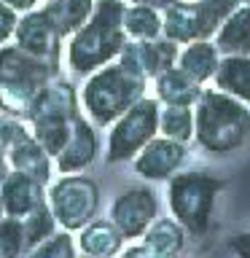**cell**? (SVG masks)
Masks as SVG:
<instances>
[{"instance_id": "24", "label": "cell", "mask_w": 250, "mask_h": 258, "mask_svg": "<svg viewBox=\"0 0 250 258\" xmlns=\"http://www.w3.org/2000/svg\"><path fill=\"white\" fill-rule=\"evenodd\" d=\"M92 8H94V0H46V11L54 19L56 30H59L65 40L89 19Z\"/></svg>"}, {"instance_id": "8", "label": "cell", "mask_w": 250, "mask_h": 258, "mask_svg": "<svg viewBox=\"0 0 250 258\" xmlns=\"http://www.w3.org/2000/svg\"><path fill=\"white\" fill-rule=\"evenodd\" d=\"M159 108L161 102L156 97H140L132 108L113 121L108 132V153H105L108 164L132 161L159 135Z\"/></svg>"}, {"instance_id": "7", "label": "cell", "mask_w": 250, "mask_h": 258, "mask_svg": "<svg viewBox=\"0 0 250 258\" xmlns=\"http://www.w3.org/2000/svg\"><path fill=\"white\" fill-rule=\"evenodd\" d=\"M239 0H177L161 11V35L183 46L191 40H213L218 27Z\"/></svg>"}, {"instance_id": "12", "label": "cell", "mask_w": 250, "mask_h": 258, "mask_svg": "<svg viewBox=\"0 0 250 258\" xmlns=\"http://www.w3.org/2000/svg\"><path fill=\"white\" fill-rule=\"evenodd\" d=\"M97 153H100L97 126L84 116V110H78L73 124H70L68 143L54 156V164L59 169V175H76V172H84V169H89L94 164Z\"/></svg>"}, {"instance_id": "5", "label": "cell", "mask_w": 250, "mask_h": 258, "mask_svg": "<svg viewBox=\"0 0 250 258\" xmlns=\"http://www.w3.org/2000/svg\"><path fill=\"white\" fill-rule=\"evenodd\" d=\"M223 180L210 172H175L167 180V202L172 218L194 237H205L213 226L215 199L223 191Z\"/></svg>"}, {"instance_id": "18", "label": "cell", "mask_w": 250, "mask_h": 258, "mask_svg": "<svg viewBox=\"0 0 250 258\" xmlns=\"http://www.w3.org/2000/svg\"><path fill=\"white\" fill-rule=\"evenodd\" d=\"M218 62H221V51L213 40H191V43H183L180 51H177L175 64L183 73H189L194 81H199L202 86L210 84L218 70Z\"/></svg>"}, {"instance_id": "10", "label": "cell", "mask_w": 250, "mask_h": 258, "mask_svg": "<svg viewBox=\"0 0 250 258\" xmlns=\"http://www.w3.org/2000/svg\"><path fill=\"white\" fill-rule=\"evenodd\" d=\"M14 43L38 59L51 62L54 68H62V51H65V38L59 35L54 19L48 16L46 6L32 8L22 14L14 30Z\"/></svg>"}, {"instance_id": "3", "label": "cell", "mask_w": 250, "mask_h": 258, "mask_svg": "<svg viewBox=\"0 0 250 258\" xmlns=\"http://www.w3.org/2000/svg\"><path fill=\"white\" fill-rule=\"evenodd\" d=\"M145 89H148V78L140 70L129 68L121 59H113L86 76L78 102L84 105V116L97 129H108L121 113L145 97Z\"/></svg>"}, {"instance_id": "2", "label": "cell", "mask_w": 250, "mask_h": 258, "mask_svg": "<svg viewBox=\"0 0 250 258\" xmlns=\"http://www.w3.org/2000/svg\"><path fill=\"white\" fill-rule=\"evenodd\" d=\"M194 137L205 153L229 156L250 137V108L221 89H202L194 105Z\"/></svg>"}, {"instance_id": "28", "label": "cell", "mask_w": 250, "mask_h": 258, "mask_svg": "<svg viewBox=\"0 0 250 258\" xmlns=\"http://www.w3.org/2000/svg\"><path fill=\"white\" fill-rule=\"evenodd\" d=\"M24 258H78V247L73 239V231L56 229L48 239L35 245Z\"/></svg>"}, {"instance_id": "11", "label": "cell", "mask_w": 250, "mask_h": 258, "mask_svg": "<svg viewBox=\"0 0 250 258\" xmlns=\"http://www.w3.org/2000/svg\"><path fill=\"white\" fill-rule=\"evenodd\" d=\"M156 218L159 199L148 185H132V188L121 191L110 205V221L118 226L124 239H140Z\"/></svg>"}, {"instance_id": "22", "label": "cell", "mask_w": 250, "mask_h": 258, "mask_svg": "<svg viewBox=\"0 0 250 258\" xmlns=\"http://www.w3.org/2000/svg\"><path fill=\"white\" fill-rule=\"evenodd\" d=\"M185 231L175 218H156L143 234V245H148L151 250H156L161 255H172L177 258L185 247Z\"/></svg>"}, {"instance_id": "20", "label": "cell", "mask_w": 250, "mask_h": 258, "mask_svg": "<svg viewBox=\"0 0 250 258\" xmlns=\"http://www.w3.org/2000/svg\"><path fill=\"white\" fill-rule=\"evenodd\" d=\"M6 159H8V167L16 169V172L32 175V177H38L40 183L51 180V156H48L43 151V145L32 137V132L24 137L22 143H16L14 148L6 153Z\"/></svg>"}, {"instance_id": "19", "label": "cell", "mask_w": 250, "mask_h": 258, "mask_svg": "<svg viewBox=\"0 0 250 258\" xmlns=\"http://www.w3.org/2000/svg\"><path fill=\"white\" fill-rule=\"evenodd\" d=\"M213 84L250 108V54H221Z\"/></svg>"}, {"instance_id": "34", "label": "cell", "mask_w": 250, "mask_h": 258, "mask_svg": "<svg viewBox=\"0 0 250 258\" xmlns=\"http://www.w3.org/2000/svg\"><path fill=\"white\" fill-rule=\"evenodd\" d=\"M127 3H143V6H153V8H159V11H164V8H169L172 3H177V0H127Z\"/></svg>"}, {"instance_id": "25", "label": "cell", "mask_w": 250, "mask_h": 258, "mask_svg": "<svg viewBox=\"0 0 250 258\" xmlns=\"http://www.w3.org/2000/svg\"><path fill=\"white\" fill-rule=\"evenodd\" d=\"M159 135L177 143L194 140V108L185 105H161L159 108Z\"/></svg>"}, {"instance_id": "13", "label": "cell", "mask_w": 250, "mask_h": 258, "mask_svg": "<svg viewBox=\"0 0 250 258\" xmlns=\"http://www.w3.org/2000/svg\"><path fill=\"white\" fill-rule=\"evenodd\" d=\"M185 153H189L185 151V143H177V140H169L164 135H156L135 156L132 167L140 177H145V180H153V183L169 180V177L183 167Z\"/></svg>"}, {"instance_id": "33", "label": "cell", "mask_w": 250, "mask_h": 258, "mask_svg": "<svg viewBox=\"0 0 250 258\" xmlns=\"http://www.w3.org/2000/svg\"><path fill=\"white\" fill-rule=\"evenodd\" d=\"M0 3H6L8 8H14L16 14H27V11H32V8H38L40 6V0H0Z\"/></svg>"}, {"instance_id": "23", "label": "cell", "mask_w": 250, "mask_h": 258, "mask_svg": "<svg viewBox=\"0 0 250 258\" xmlns=\"http://www.w3.org/2000/svg\"><path fill=\"white\" fill-rule=\"evenodd\" d=\"M124 32L129 40H153L161 38V11L153 6L129 3L124 6Z\"/></svg>"}, {"instance_id": "36", "label": "cell", "mask_w": 250, "mask_h": 258, "mask_svg": "<svg viewBox=\"0 0 250 258\" xmlns=\"http://www.w3.org/2000/svg\"><path fill=\"white\" fill-rule=\"evenodd\" d=\"M3 215H6V213H3V202H0V218H3Z\"/></svg>"}, {"instance_id": "27", "label": "cell", "mask_w": 250, "mask_h": 258, "mask_svg": "<svg viewBox=\"0 0 250 258\" xmlns=\"http://www.w3.org/2000/svg\"><path fill=\"white\" fill-rule=\"evenodd\" d=\"M27 242H24V223L22 218L3 215L0 218V258H24Z\"/></svg>"}, {"instance_id": "30", "label": "cell", "mask_w": 250, "mask_h": 258, "mask_svg": "<svg viewBox=\"0 0 250 258\" xmlns=\"http://www.w3.org/2000/svg\"><path fill=\"white\" fill-rule=\"evenodd\" d=\"M16 22H19V14L14 8H8L6 3H0V46H6L14 38Z\"/></svg>"}, {"instance_id": "35", "label": "cell", "mask_w": 250, "mask_h": 258, "mask_svg": "<svg viewBox=\"0 0 250 258\" xmlns=\"http://www.w3.org/2000/svg\"><path fill=\"white\" fill-rule=\"evenodd\" d=\"M8 172H11V167H8V159L0 153V185H3V180L8 177Z\"/></svg>"}, {"instance_id": "38", "label": "cell", "mask_w": 250, "mask_h": 258, "mask_svg": "<svg viewBox=\"0 0 250 258\" xmlns=\"http://www.w3.org/2000/svg\"><path fill=\"white\" fill-rule=\"evenodd\" d=\"M84 258H89V255H84Z\"/></svg>"}, {"instance_id": "21", "label": "cell", "mask_w": 250, "mask_h": 258, "mask_svg": "<svg viewBox=\"0 0 250 258\" xmlns=\"http://www.w3.org/2000/svg\"><path fill=\"white\" fill-rule=\"evenodd\" d=\"M213 43L221 54H250V3L237 6L226 16Z\"/></svg>"}, {"instance_id": "37", "label": "cell", "mask_w": 250, "mask_h": 258, "mask_svg": "<svg viewBox=\"0 0 250 258\" xmlns=\"http://www.w3.org/2000/svg\"><path fill=\"white\" fill-rule=\"evenodd\" d=\"M242 3H250V0H242Z\"/></svg>"}, {"instance_id": "31", "label": "cell", "mask_w": 250, "mask_h": 258, "mask_svg": "<svg viewBox=\"0 0 250 258\" xmlns=\"http://www.w3.org/2000/svg\"><path fill=\"white\" fill-rule=\"evenodd\" d=\"M229 250L237 258H250V231H242V234H234V237L226 242Z\"/></svg>"}, {"instance_id": "4", "label": "cell", "mask_w": 250, "mask_h": 258, "mask_svg": "<svg viewBox=\"0 0 250 258\" xmlns=\"http://www.w3.org/2000/svg\"><path fill=\"white\" fill-rule=\"evenodd\" d=\"M56 76L59 68L22 51L16 43L0 46V110L27 121L32 105Z\"/></svg>"}, {"instance_id": "17", "label": "cell", "mask_w": 250, "mask_h": 258, "mask_svg": "<svg viewBox=\"0 0 250 258\" xmlns=\"http://www.w3.org/2000/svg\"><path fill=\"white\" fill-rule=\"evenodd\" d=\"M153 97L161 102V105H185V108H194L202 94V86L199 81H194L189 73H183L177 64H172L169 70L159 73L153 78Z\"/></svg>"}, {"instance_id": "26", "label": "cell", "mask_w": 250, "mask_h": 258, "mask_svg": "<svg viewBox=\"0 0 250 258\" xmlns=\"http://www.w3.org/2000/svg\"><path fill=\"white\" fill-rule=\"evenodd\" d=\"M22 223H24V242H27V253L59 229V223H56V218L51 213V207H48V202H43L40 207H35L30 215H24Z\"/></svg>"}, {"instance_id": "16", "label": "cell", "mask_w": 250, "mask_h": 258, "mask_svg": "<svg viewBox=\"0 0 250 258\" xmlns=\"http://www.w3.org/2000/svg\"><path fill=\"white\" fill-rule=\"evenodd\" d=\"M76 247L89 258H116L124 250V234L118 226L105 218H94L84 229H78Z\"/></svg>"}, {"instance_id": "32", "label": "cell", "mask_w": 250, "mask_h": 258, "mask_svg": "<svg viewBox=\"0 0 250 258\" xmlns=\"http://www.w3.org/2000/svg\"><path fill=\"white\" fill-rule=\"evenodd\" d=\"M118 258H172V255H161L156 250H151L148 245H132V247L121 250Z\"/></svg>"}, {"instance_id": "29", "label": "cell", "mask_w": 250, "mask_h": 258, "mask_svg": "<svg viewBox=\"0 0 250 258\" xmlns=\"http://www.w3.org/2000/svg\"><path fill=\"white\" fill-rule=\"evenodd\" d=\"M30 135V126L24 118H16V116H0V153H6L14 148L16 143H22L24 137Z\"/></svg>"}, {"instance_id": "15", "label": "cell", "mask_w": 250, "mask_h": 258, "mask_svg": "<svg viewBox=\"0 0 250 258\" xmlns=\"http://www.w3.org/2000/svg\"><path fill=\"white\" fill-rule=\"evenodd\" d=\"M0 202H3L6 215L24 218L46 202V183H40L32 175L11 169L8 177L3 180V185H0Z\"/></svg>"}, {"instance_id": "1", "label": "cell", "mask_w": 250, "mask_h": 258, "mask_svg": "<svg viewBox=\"0 0 250 258\" xmlns=\"http://www.w3.org/2000/svg\"><path fill=\"white\" fill-rule=\"evenodd\" d=\"M124 0H94L89 19L68 38L65 62L73 76H89L97 68L113 62L127 43L124 32Z\"/></svg>"}, {"instance_id": "9", "label": "cell", "mask_w": 250, "mask_h": 258, "mask_svg": "<svg viewBox=\"0 0 250 258\" xmlns=\"http://www.w3.org/2000/svg\"><path fill=\"white\" fill-rule=\"evenodd\" d=\"M48 207L65 231H78L100 213V185L89 175H62L48 188Z\"/></svg>"}, {"instance_id": "14", "label": "cell", "mask_w": 250, "mask_h": 258, "mask_svg": "<svg viewBox=\"0 0 250 258\" xmlns=\"http://www.w3.org/2000/svg\"><path fill=\"white\" fill-rule=\"evenodd\" d=\"M177 51H180V46L161 35L153 40H127L116 59H121L135 70H140L148 81H153L159 73H164L175 64Z\"/></svg>"}, {"instance_id": "6", "label": "cell", "mask_w": 250, "mask_h": 258, "mask_svg": "<svg viewBox=\"0 0 250 258\" xmlns=\"http://www.w3.org/2000/svg\"><path fill=\"white\" fill-rule=\"evenodd\" d=\"M76 113H78V92L62 76H56L46 86V92L38 97V102L32 105V110L27 116V126H30L32 137L43 145V151L51 159L68 143L70 124L76 118Z\"/></svg>"}]
</instances>
